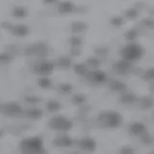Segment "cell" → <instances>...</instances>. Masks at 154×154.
<instances>
[{
	"label": "cell",
	"instance_id": "obj_1",
	"mask_svg": "<svg viewBox=\"0 0 154 154\" xmlns=\"http://www.w3.org/2000/svg\"><path fill=\"white\" fill-rule=\"evenodd\" d=\"M74 9V6L73 4L69 1H66V2H63L61 5H60V12L65 14V13H69L71 12L72 10Z\"/></svg>",
	"mask_w": 154,
	"mask_h": 154
},
{
	"label": "cell",
	"instance_id": "obj_6",
	"mask_svg": "<svg viewBox=\"0 0 154 154\" xmlns=\"http://www.w3.org/2000/svg\"><path fill=\"white\" fill-rule=\"evenodd\" d=\"M112 22H113V24H122V19L120 17H117L113 18Z\"/></svg>",
	"mask_w": 154,
	"mask_h": 154
},
{
	"label": "cell",
	"instance_id": "obj_2",
	"mask_svg": "<svg viewBox=\"0 0 154 154\" xmlns=\"http://www.w3.org/2000/svg\"><path fill=\"white\" fill-rule=\"evenodd\" d=\"M127 54H129V57L134 58L137 57L140 54V48L137 45H130L127 48Z\"/></svg>",
	"mask_w": 154,
	"mask_h": 154
},
{
	"label": "cell",
	"instance_id": "obj_3",
	"mask_svg": "<svg viewBox=\"0 0 154 154\" xmlns=\"http://www.w3.org/2000/svg\"><path fill=\"white\" fill-rule=\"evenodd\" d=\"M14 16L17 17H26L27 14V11L23 7H17L14 9Z\"/></svg>",
	"mask_w": 154,
	"mask_h": 154
},
{
	"label": "cell",
	"instance_id": "obj_7",
	"mask_svg": "<svg viewBox=\"0 0 154 154\" xmlns=\"http://www.w3.org/2000/svg\"><path fill=\"white\" fill-rule=\"evenodd\" d=\"M45 2L46 3H53V2H55V0H45Z\"/></svg>",
	"mask_w": 154,
	"mask_h": 154
},
{
	"label": "cell",
	"instance_id": "obj_4",
	"mask_svg": "<svg viewBox=\"0 0 154 154\" xmlns=\"http://www.w3.org/2000/svg\"><path fill=\"white\" fill-rule=\"evenodd\" d=\"M14 31H16V33L18 34V35H25L27 33V28L25 26L19 25V26L14 27Z\"/></svg>",
	"mask_w": 154,
	"mask_h": 154
},
{
	"label": "cell",
	"instance_id": "obj_5",
	"mask_svg": "<svg viewBox=\"0 0 154 154\" xmlns=\"http://www.w3.org/2000/svg\"><path fill=\"white\" fill-rule=\"evenodd\" d=\"M126 16L129 18H135V17H137V12L135 11L134 9H130V10H128V11H127Z\"/></svg>",
	"mask_w": 154,
	"mask_h": 154
}]
</instances>
